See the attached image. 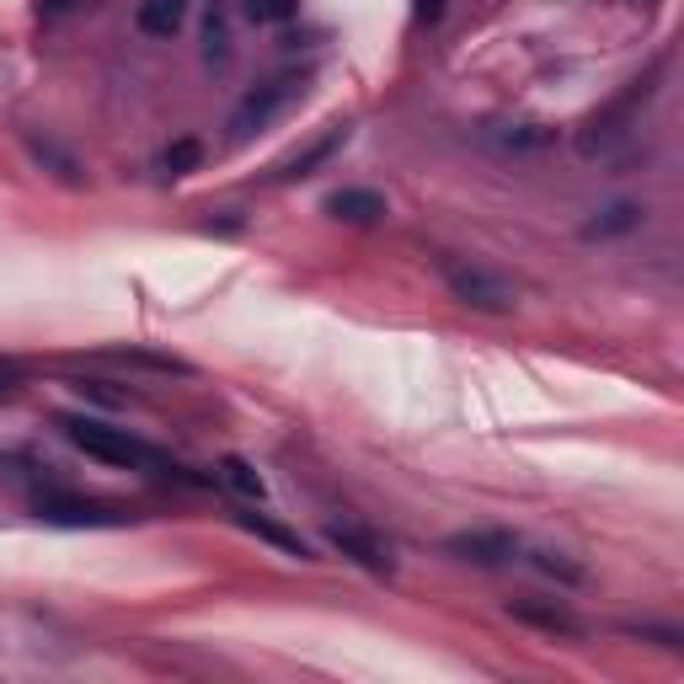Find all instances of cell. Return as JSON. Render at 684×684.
Masks as SVG:
<instances>
[{
	"instance_id": "3",
	"label": "cell",
	"mask_w": 684,
	"mask_h": 684,
	"mask_svg": "<svg viewBox=\"0 0 684 684\" xmlns=\"http://www.w3.org/2000/svg\"><path fill=\"white\" fill-rule=\"evenodd\" d=\"M444 283H449V294H455L460 305H471V311L503 316V311L519 305L514 283L497 279V273H486V268H476V262H444Z\"/></svg>"
},
{
	"instance_id": "10",
	"label": "cell",
	"mask_w": 684,
	"mask_h": 684,
	"mask_svg": "<svg viewBox=\"0 0 684 684\" xmlns=\"http://www.w3.org/2000/svg\"><path fill=\"white\" fill-rule=\"evenodd\" d=\"M246 535H257V540H268V546H279L283 557H300V562H311V540L300 535V529H283L279 519H268V514H236Z\"/></svg>"
},
{
	"instance_id": "24",
	"label": "cell",
	"mask_w": 684,
	"mask_h": 684,
	"mask_svg": "<svg viewBox=\"0 0 684 684\" xmlns=\"http://www.w3.org/2000/svg\"><path fill=\"white\" fill-rule=\"evenodd\" d=\"M0 396H11V385H5V374H0Z\"/></svg>"
},
{
	"instance_id": "7",
	"label": "cell",
	"mask_w": 684,
	"mask_h": 684,
	"mask_svg": "<svg viewBox=\"0 0 684 684\" xmlns=\"http://www.w3.org/2000/svg\"><path fill=\"white\" fill-rule=\"evenodd\" d=\"M343 145H348V123H332L322 139H316V145H305V150H294L289 161L273 166V177H268V182H294V177H311V171L332 161V156H337Z\"/></svg>"
},
{
	"instance_id": "12",
	"label": "cell",
	"mask_w": 684,
	"mask_h": 684,
	"mask_svg": "<svg viewBox=\"0 0 684 684\" xmlns=\"http://www.w3.org/2000/svg\"><path fill=\"white\" fill-rule=\"evenodd\" d=\"M188 5H193V0H145V5L134 11V27H139L145 38H177V27L188 22Z\"/></svg>"
},
{
	"instance_id": "15",
	"label": "cell",
	"mask_w": 684,
	"mask_h": 684,
	"mask_svg": "<svg viewBox=\"0 0 684 684\" xmlns=\"http://www.w3.org/2000/svg\"><path fill=\"white\" fill-rule=\"evenodd\" d=\"M529 562L540 567V572H546V578H557V583H562V588H578V583H583V578H588V572H583V567L572 562V557H567V551H529Z\"/></svg>"
},
{
	"instance_id": "5",
	"label": "cell",
	"mask_w": 684,
	"mask_h": 684,
	"mask_svg": "<svg viewBox=\"0 0 684 684\" xmlns=\"http://www.w3.org/2000/svg\"><path fill=\"white\" fill-rule=\"evenodd\" d=\"M326 546L343 551L354 567H363L369 578H391V572H396L391 546H385L374 529H363V524H326Z\"/></svg>"
},
{
	"instance_id": "20",
	"label": "cell",
	"mask_w": 684,
	"mask_h": 684,
	"mask_svg": "<svg viewBox=\"0 0 684 684\" xmlns=\"http://www.w3.org/2000/svg\"><path fill=\"white\" fill-rule=\"evenodd\" d=\"M246 220L242 214H236V209H225V220H209V225H203V231H209V236H236V231H242Z\"/></svg>"
},
{
	"instance_id": "22",
	"label": "cell",
	"mask_w": 684,
	"mask_h": 684,
	"mask_svg": "<svg viewBox=\"0 0 684 684\" xmlns=\"http://www.w3.org/2000/svg\"><path fill=\"white\" fill-rule=\"evenodd\" d=\"M412 11H417V22H439V16H444V0H412Z\"/></svg>"
},
{
	"instance_id": "14",
	"label": "cell",
	"mask_w": 684,
	"mask_h": 684,
	"mask_svg": "<svg viewBox=\"0 0 684 684\" xmlns=\"http://www.w3.org/2000/svg\"><path fill=\"white\" fill-rule=\"evenodd\" d=\"M203 59H209V65H225V59H231V11H225L220 0L203 11Z\"/></svg>"
},
{
	"instance_id": "16",
	"label": "cell",
	"mask_w": 684,
	"mask_h": 684,
	"mask_svg": "<svg viewBox=\"0 0 684 684\" xmlns=\"http://www.w3.org/2000/svg\"><path fill=\"white\" fill-rule=\"evenodd\" d=\"M199 161H203L199 139H171V145L161 150V171H166V177H188V171H199Z\"/></svg>"
},
{
	"instance_id": "9",
	"label": "cell",
	"mask_w": 684,
	"mask_h": 684,
	"mask_svg": "<svg viewBox=\"0 0 684 684\" xmlns=\"http://www.w3.org/2000/svg\"><path fill=\"white\" fill-rule=\"evenodd\" d=\"M508 615L519 620V626H535V631H551V637H583V620L557 599H514L508 604Z\"/></svg>"
},
{
	"instance_id": "8",
	"label": "cell",
	"mask_w": 684,
	"mask_h": 684,
	"mask_svg": "<svg viewBox=\"0 0 684 684\" xmlns=\"http://www.w3.org/2000/svg\"><path fill=\"white\" fill-rule=\"evenodd\" d=\"M322 209L332 220H343V225H380L391 214V203L380 199L374 188H337V193H326Z\"/></svg>"
},
{
	"instance_id": "6",
	"label": "cell",
	"mask_w": 684,
	"mask_h": 684,
	"mask_svg": "<svg viewBox=\"0 0 684 684\" xmlns=\"http://www.w3.org/2000/svg\"><path fill=\"white\" fill-rule=\"evenodd\" d=\"M444 557L471 567H503L519 557V535H508V529H460V535L444 540Z\"/></svg>"
},
{
	"instance_id": "2",
	"label": "cell",
	"mask_w": 684,
	"mask_h": 684,
	"mask_svg": "<svg viewBox=\"0 0 684 684\" xmlns=\"http://www.w3.org/2000/svg\"><path fill=\"white\" fill-rule=\"evenodd\" d=\"M305 97V76L300 70H283L273 81H262L257 91H246L242 108L231 113V139H251V134H262L268 123L279 119L289 102H300Z\"/></svg>"
},
{
	"instance_id": "4",
	"label": "cell",
	"mask_w": 684,
	"mask_h": 684,
	"mask_svg": "<svg viewBox=\"0 0 684 684\" xmlns=\"http://www.w3.org/2000/svg\"><path fill=\"white\" fill-rule=\"evenodd\" d=\"M38 519L59 524V529H119V524H128L134 514L119 508V503H97V497H65V492H54V497H38Z\"/></svg>"
},
{
	"instance_id": "1",
	"label": "cell",
	"mask_w": 684,
	"mask_h": 684,
	"mask_svg": "<svg viewBox=\"0 0 684 684\" xmlns=\"http://www.w3.org/2000/svg\"><path fill=\"white\" fill-rule=\"evenodd\" d=\"M59 428H65V439L86 449L91 460H108V466H128V471H156L166 482H182V486H203V476H193L188 466H177L171 455H161L156 444L134 439L128 428H108V423H97V417H59Z\"/></svg>"
},
{
	"instance_id": "13",
	"label": "cell",
	"mask_w": 684,
	"mask_h": 684,
	"mask_svg": "<svg viewBox=\"0 0 684 684\" xmlns=\"http://www.w3.org/2000/svg\"><path fill=\"white\" fill-rule=\"evenodd\" d=\"M220 482L231 486V492H242L246 503H262V497H268L262 471H257L251 460H242V455H225V460H220Z\"/></svg>"
},
{
	"instance_id": "17",
	"label": "cell",
	"mask_w": 684,
	"mask_h": 684,
	"mask_svg": "<svg viewBox=\"0 0 684 684\" xmlns=\"http://www.w3.org/2000/svg\"><path fill=\"white\" fill-rule=\"evenodd\" d=\"M119 363H139V369H156V374H193V363L171 359V354H150V348H119Z\"/></svg>"
},
{
	"instance_id": "23",
	"label": "cell",
	"mask_w": 684,
	"mask_h": 684,
	"mask_svg": "<svg viewBox=\"0 0 684 684\" xmlns=\"http://www.w3.org/2000/svg\"><path fill=\"white\" fill-rule=\"evenodd\" d=\"M43 11H48V16H54V11H70V5H76V0H38Z\"/></svg>"
},
{
	"instance_id": "18",
	"label": "cell",
	"mask_w": 684,
	"mask_h": 684,
	"mask_svg": "<svg viewBox=\"0 0 684 684\" xmlns=\"http://www.w3.org/2000/svg\"><path fill=\"white\" fill-rule=\"evenodd\" d=\"M626 637H642V642H658L669 647V652H680L684 647V631H674V626H620Z\"/></svg>"
},
{
	"instance_id": "21",
	"label": "cell",
	"mask_w": 684,
	"mask_h": 684,
	"mask_svg": "<svg viewBox=\"0 0 684 684\" xmlns=\"http://www.w3.org/2000/svg\"><path fill=\"white\" fill-rule=\"evenodd\" d=\"M70 385H76L81 396H91V402H102V406H119L123 402V396H113V391H102L97 380H70Z\"/></svg>"
},
{
	"instance_id": "19",
	"label": "cell",
	"mask_w": 684,
	"mask_h": 684,
	"mask_svg": "<svg viewBox=\"0 0 684 684\" xmlns=\"http://www.w3.org/2000/svg\"><path fill=\"white\" fill-rule=\"evenodd\" d=\"M246 16L251 22H283V16H294V0H246Z\"/></svg>"
},
{
	"instance_id": "11",
	"label": "cell",
	"mask_w": 684,
	"mask_h": 684,
	"mask_svg": "<svg viewBox=\"0 0 684 684\" xmlns=\"http://www.w3.org/2000/svg\"><path fill=\"white\" fill-rule=\"evenodd\" d=\"M642 225V203H604L599 214L583 225V242H615V236H631Z\"/></svg>"
}]
</instances>
